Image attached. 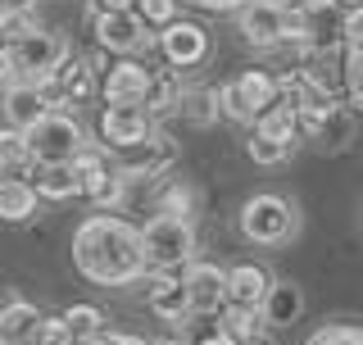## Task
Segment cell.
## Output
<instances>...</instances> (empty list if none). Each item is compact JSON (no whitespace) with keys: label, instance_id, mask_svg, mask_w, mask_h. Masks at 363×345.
Segmentation results:
<instances>
[{"label":"cell","instance_id":"obj_6","mask_svg":"<svg viewBox=\"0 0 363 345\" xmlns=\"http://www.w3.org/2000/svg\"><path fill=\"white\" fill-rule=\"evenodd\" d=\"M9 60H14L18 82H45V77L68 60V45L55 37V32H32L28 41H18L14 50H9Z\"/></svg>","mask_w":363,"mask_h":345},{"label":"cell","instance_id":"obj_8","mask_svg":"<svg viewBox=\"0 0 363 345\" xmlns=\"http://www.w3.org/2000/svg\"><path fill=\"white\" fill-rule=\"evenodd\" d=\"M272 273L264 263H232L227 268V309H250V314H264V300L272 291Z\"/></svg>","mask_w":363,"mask_h":345},{"label":"cell","instance_id":"obj_47","mask_svg":"<svg viewBox=\"0 0 363 345\" xmlns=\"http://www.w3.org/2000/svg\"><path fill=\"white\" fill-rule=\"evenodd\" d=\"M250 345H268V341H264V336H259V341H250Z\"/></svg>","mask_w":363,"mask_h":345},{"label":"cell","instance_id":"obj_37","mask_svg":"<svg viewBox=\"0 0 363 345\" xmlns=\"http://www.w3.org/2000/svg\"><path fill=\"white\" fill-rule=\"evenodd\" d=\"M350 132H354V128H350V119L336 109L332 119H327V128H323V136H318V141H323V146H332V150H336V146H345V141H350Z\"/></svg>","mask_w":363,"mask_h":345},{"label":"cell","instance_id":"obj_23","mask_svg":"<svg viewBox=\"0 0 363 345\" xmlns=\"http://www.w3.org/2000/svg\"><path fill=\"white\" fill-rule=\"evenodd\" d=\"M182 100H186V91H182L177 68H155L150 96H145V114H150V119H164V114L182 109Z\"/></svg>","mask_w":363,"mask_h":345},{"label":"cell","instance_id":"obj_18","mask_svg":"<svg viewBox=\"0 0 363 345\" xmlns=\"http://www.w3.org/2000/svg\"><path fill=\"white\" fill-rule=\"evenodd\" d=\"M41 332H45V314L28 300L0 318V345H41Z\"/></svg>","mask_w":363,"mask_h":345},{"label":"cell","instance_id":"obj_42","mask_svg":"<svg viewBox=\"0 0 363 345\" xmlns=\"http://www.w3.org/2000/svg\"><path fill=\"white\" fill-rule=\"evenodd\" d=\"M18 305H23V295L14 291V286H0V318H5L9 309H18Z\"/></svg>","mask_w":363,"mask_h":345},{"label":"cell","instance_id":"obj_27","mask_svg":"<svg viewBox=\"0 0 363 345\" xmlns=\"http://www.w3.org/2000/svg\"><path fill=\"white\" fill-rule=\"evenodd\" d=\"M123 191H128V172L113 164L109 172H100L96 182H86V187H82V200H91L96 209H113V204L123 200Z\"/></svg>","mask_w":363,"mask_h":345},{"label":"cell","instance_id":"obj_43","mask_svg":"<svg viewBox=\"0 0 363 345\" xmlns=\"http://www.w3.org/2000/svg\"><path fill=\"white\" fill-rule=\"evenodd\" d=\"M37 0H0V14H32Z\"/></svg>","mask_w":363,"mask_h":345},{"label":"cell","instance_id":"obj_20","mask_svg":"<svg viewBox=\"0 0 363 345\" xmlns=\"http://www.w3.org/2000/svg\"><path fill=\"white\" fill-rule=\"evenodd\" d=\"M236 87H241L245 105L255 109V123L264 119L272 105H281V77H272L268 68H245V73L236 77Z\"/></svg>","mask_w":363,"mask_h":345},{"label":"cell","instance_id":"obj_21","mask_svg":"<svg viewBox=\"0 0 363 345\" xmlns=\"http://www.w3.org/2000/svg\"><path fill=\"white\" fill-rule=\"evenodd\" d=\"M304 314V291L295 282H272L264 300V327H291Z\"/></svg>","mask_w":363,"mask_h":345},{"label":"cell","instance_id":"obj_2","mask_svg":"<svg viewBox=\"0 0 363 345\" xmlns=\"http://www.w3.org/2000/svg\"><path fill=\"white\" fill-rule=\"evenodd\" d=\"M141 250H145V268L182 273V268H191V255H196V227H191L186 218L155 214L150 223L141 227Z\"/></svg>","mask_w":363,"mask_h":345},{"label":"cell","instance_id":"obj_13","mask_svg":"<svg viewBox=\"0 0 363 345\" xmlns=\"http://www.w3.org/2000/svg\"><path fill=\"white\" fill-rule=\"evenodd\" d=\"M145 300H150V309L159 318H168V323H186V318H196V309H191V291H186V268H182V273H155Z\"/></svg>","mask_w":363,"mask_h":345},{"label":"cell","instance_id":"obj_24","mask_svg":"<svg viewBox=\"0 0 363 345\" xmlns=\"http://www.w3.org/2000/svg\"><path fill=\"white\" fill-rule=\"evenodd\" d=\"M32 187H37V195H45V200H68V195H82V182H77V168L73 164H37V172H32Z\"/></svg>","mask_w":363,"mask_h":345},{"label":"cell","instance_id":"obj_16","mask_svg":"<svg viewBox=\"0 0 363 345\" xmlns=\"http://www.w3.org/2000/svg\"><path fill=\"white\" fill-rule=\"evenodd\" d=\"M41 87H45V96H50V105H82L91 96V64L77 60V55H68Z\"/></svg>","mask_w":363,"mask_h":345},{"label":"cell","instance_id":"obj_28","mask_svg":"<svg viewBox=\"0 0 363 345\" xmlns=\"http://www.w3.org/2000/svg\"><path fill=\"white\" fill-rule=\"evenodd\" d=\"M218 327L227 336H236L241 345L259 341V327H264V314H250V309H223L218 314Z\"/></svg>","mask_w":363,"mask_h":345},{"label":"cell","instance_id":"obj_15","mask_svg":"<svg viewBox=\"0 0 363 345\" xmlns=\"http://www.w3.org/2000/svg\"><path fill=\"white\" fill-rule=\"evenodd\" d=\"M300 32H304V50H345V14L332 0H318L300 18Z\"/></svg>","mask_w":363,"mask_h":345},{"label":"cell","instance_id":"obj_45","mask_svg":"<svg viewBox=\"0 0 363 345\" xmlns=\"http://www.w3.org/2000/svg\"><path fill=\"white\" fill-rule=\"evenodd\" d=\"M345 60L354 64V68H363V41L359 45H345Z\"/></svg>","mask_w":363,"mask_h":345},{"label":"cell","instance_id":"obj_19","mask_svg":"<svg viewBox=\"0 0 363 345\" xmlns=\"http://www.w3.org/2000/svg\"><path fill=\"white\" fill-rule=\"evenodd\" d=\"M28 172H37L28 132L5 128V132H0V177H5V182H28Z\"/></svg>","mask_w":363,"mask_h":345},{"label":"cell","instance_id":"obj_30","mask_svg":"<svg viewBox=\"0 0 363 345\" xmlns=\"http://www.w3.org/2000/svg\"><path fill=\"white\" fill-rule=\"evenodd\" d=\"M159 214L186 218L191 223V214H196V191H191L186 182H164V191H159Z\"/></svg>","mask_w":363,"mask_h":345},{"label":"cell","instance_id":"obj_35","mask_svg":"<svg viewBox=\"0 0 363 345\" xmlns=\"http://www.w3.org/2000/svg\"><path fill=\"white\" fill-rule=\"evenodd\" d=\"M218 109H223L232 123H255V109L245 105V96H241V87H236V82L218 87Z\"/></svg>","mask_w":363,"mask_h":345},{"label":"cell","instance_id":"obj_39","mask_svg":"<svg viewBox=\"0 0 363 345\" xmlns=\"http://www.w3.org/2000/svg\"><path fill=\"white\" fill-rule=\"evenodd\" d=\"M141 0H96V14H132Z\"/></svg>","mask_w":363,"mask_h":345},{"label":"cell","instance_id":"obj_22","mask_svg":"<svg viewBox=\"0 0 363 345\" xmlns=\"http://www.w3.org/2000/svg\"><path fill=\"white\" fill-rule=\"evenodd\" d=\"M60 318H64V327H68V336H73V345H100V341L109 336L105 314H100L96 305H68Z\"/></svg>","mask_w":363,"mask_h":345},{"label":"cell","instance_id":"obj_36","mask_svg":"<svg viewBox=\"0 0 363 345\" xmlns=\"http://www.w3.org/2000/svg\"><path fill=\"white\" fill-rule=\"evenodd\" d=\"M136 14H141L145 23L168 28V23H177V0H141V5H136Z\"/></svg>","mask_w":363,"mask_h":345},{"label":"cell","instance_id":"obj_40","mask_svg":"<svg viewBox=\"0 0 363 345\" xmlns=\"http://www.w3.org/2000/svg\"><path fill=\"white\" fill-rule=\"evenodd\" d=\"M186 5H196V9H241V5H250V0H186Z\"/></svg>","mask_w":363,"mask_h":345},{"label":"cell","instance_id":"obj_44","mask_svg":"<svg viewBox=\"0 0 363 345\" xmlns=\"http://www.w3.org/2000/svg\"><path fill=\"white\" fill-rule=\"evenodd\" d=\"M14 82V60H9V50H0V87Z\"/></svg>","mask_w":363,"mask_h":345},{"label":"cell","instance_id":"obj_25","mask_svg":"<svg viewBox=\"0 0 363 345\" xmlns=\"http://www.w3.org/2000/svg\"><path fill=\"white\" fill-rule=\"evenodd\" d=\"M32 214H37V187L32 182H0V218L28 223Z\"/></svg>","mask_w":363,"mask_h":345},{"label":"cell","instance_id":"obj_4","mask_svg":"<svg viewBox=\"0 0 363 345\" xmlns=\"http://www.w3.org/2000/svg\"><path fill=\"white\" fill-rule=\"evenodd\" d=\"M295 227H300L295 204H286L281 195H250L241 204V232L255 246H281L295 236Z\"/></svg>","mask_w":363,"mask_h":345},{"label":"cell","instance_id":"obj_3","mask_svg":"<svg viewBox=\"0 0 363 345\" xmlns=\"http://www.w3.org/2000/svg\"><path fill=\"white\" fill-rule=\"evenodd\" d=\"M28 146H32V159H37V164H73V159L86 150V132L73 114L55 109L50 119H41L37 128L28 132Z\"/></svg>","mask_w":363,"mask_h":345},{"label":"cell","instance_id":"obj_9","mask_svg":"<svg viewBox=\"0 0 363 345\" xmlns=\"http://www.w3.org/2000/svg\"><path fill=\"white\" fill-rule=\"evenodd\" d=\"M0 105H5L9 128H18V132H32L41 119H50V114H55L50 96H45V87H41V82H18V77L5 87Z\"/></svg>","mask_w":363,"mask_h":345},{"label":"cell","instance_id":"obj_38","mask_svg":"<svg viewBox=\"0 0 363 345\" xmlns=\"http://www.w3.org/2000/svg\"><path fill=\"white\" fill-rule=\"evenodd\" d=\"M363 41V9H350L345 14V45H359Z\"/></svg>","mask_w":363,"mask_h":345},{"label":"cell","instance_id":"obj_29","mask_svg":"<svg viewBox=\"0 0 363 345\" xmlns=\"http://www.w3.org/2000/svg\"><path fill=\"white\" fill-rule=\"evenodd\" d=\"M245 155L255 159V164H286V159L295 155V146L286 141H277V136H264V132H250V141H245Z\"/></svg>","mask_w":363,"mask_h":345},{"label":"cell","instance_id":"obj_7","mask_svg":"<svg viewBox=\"0 0 363 345\" xmlns=\"http://www.w3.org/2000/svg\"><path fill=\"white\" fill-rule=\"evenodd\" d=\"M100 136L113 150H132V146L155 136V119L145 114V105H105L100 109Z\"/></svg>","mask_w":363,"mask_h":345},{"label":"cell","instance_id":"obj_10","mask_svg":"<svg viewBox=\"0 0 363 345\" xmlns=\"http://www.w3.org/2000/svg\"><path fill=\"white\" fill-rule=\"evenodd\" d=\"M173 164H177V146H173V136H164V132H155L150 141L123 150V159H118V168L128 172V182H136V177L155 182V177H164Z\"/></svg>","mask_w":363,"mask_h":345},{"label":"cell","instance_id":"obj_11","mask_svg":"<svg viewBox=\"0 0 363 345\" xmlns=\"http://www.w3.org/2000/svg\"><path fill=\"white\" fill-rule=\"evenodd\" d=\"M186 291H191L196 318L223 314L227 309V268H218V263H191L186 268Z\"/></svg>","mask_w":363,"mask_h":345},{"label":"cell","instance_id":"obj_32","mask_svg":"<svg viewBox=\"0 0 363 345\" xmlns=\"http://www.w3.org/2000/svg\"><path fill=\"white\" fill-rule=\"evenodd\" d=\"M73 168H77V182L86 187V182H96L100 172H109V168H113V159H109L105 146H86V150L73 159Z\"/></svg>","mask_w":363,"mask_h":345},{"label":"cell","instance_id":"obj_46","mask_svg":"<svg viewBox=\"0 0 363 345\" xmlns=\"http://www.w3.org/2000/svg\"><path fill=\"white\" fill-rule=\"evenodd\" d=\"M340 5H345V14H350V9H363V0H340Z\"/></svg>","mask_w":363,"mask_h":345},{"label":"cell","instance_id":"obj_5","mask_svg":"<svg viewBox=\"0 0 363 345\" xmlns=\"http://www.w3.org/2000/svg\"><path fill=\"white\" fill-rule=\"evenodd\" d=\"M236 28L250 45H304V32H300V18H291L277 0H250V5L236 9Z\"/></svg>","mask_w":363,"mask_h":345},{"label":"cell","instance_id":"obj_33","mask_svg":"<svg viewBox=\"0 0 363 345\" xmlns=\"http://www.w3.org/2000/svg\"><path fill=\"white\" fill-rule=\"evenodd\" d=\"M32 32H41L37 23H32V14H0V50H14Z\"/></svg>","mask_w":363,"mask_h":345},{"label":"cell","instance_id":"obj_14","mask_svg":"<svg viewBox=\"0 0 363 345\" xmlns=\"http://www.w3.org/2000/svg\"><path fill=\"white\" fill-rule=\"evenodd\" d=\"M150 82H155V68L136 64V60H123L105 73V105H145L150 96Z\"/></svg>","mask_w":363,"mask_h":345},{"label":"cell","instance_id":"obj_41","mask_svg":"<svg viewBox=\"0 0 363 345\" xmlns=\"http://www.w3.org/2000/svg\"><path fill=\"white\" fill-rule=\"evenodd\" d=\"M277 5H281V9H286V14H291V18H304V14H309V9L318 5V0H277Z\"/></svg>","mask_w":363,"mask_h":345},{"label":"cell","instance_id":"obj_26","mask_svg":"<svg viewBox=\"0 0 363 345\" xmlns=\"http://www.w3.org/2000/svg\"><path fill=\"white\" fill-rule=\"evenodd\" d=\"M255 132H264V136H277V141H286V146H300V109L295 105H286V100H281V105H272L264 119L255 123Z\"/></svg>","mask_w":363,"mask_h":345},{"label":"cell","instance_id":"obj_1","mask_svg":"<svg viewBox=\"0 0 363 345\" xmlns=\"http://www.w3.org/2000/svg\"><path fill=\"white\" fill-rule=\"evenodd\" d=\"M73 263L96 286H128L145 273L141 232L132 223H123V218L96 214L73 232Z\"/></svg>","mask_w":363,"mask_h":345},{"label":"cell","instance_id":"obj_31","mask_svg":"<svg viewBox=\"0 0 363 345\" xmlns=\"http://www.w3.org/2000/svg\"><path fill=\"white\" fill-rule=\"evenodd\" d=\"M304 345H363V323H327Z\"/></svg>","mask_w":363,"mask_h":345},{"label":"cell","instance_id":"obj_17","mask_svg":"<svg viewBox=\"0 0 363 345\" xmlns=\"http://www.w3.org/2000/svg\"><path fill=\"white\" fill-rule=\"evenodd\" d=\"M150 23H145L141 14H96V41L105 45V50H118V55H128V50H136L145 37H150Z\"/></svg>","mask_w":363,"mask_h":345},{"label":"cell","instance_id":"obj_12","mask_svg":"<svg viewBox=\"0 0 363 345\" xmlns=\"http://www.w3.org/2000/svg\"><path fill=\"white\" fill-rule=\"evenodd\" d=\"M159 50H164V60L173 68H196L204 55H209V37H204L200 23L177 18V23H168V28L159 32Z\"/></svg>","mask_w":363,"mask_h":345},{"label":"cell","instance_id":"obj_34","mask_svg":"<svg viewBox=\"0 0 363 345\" xmlns=\"http://www.w3.org/2000/svg\"><path fill=\"white\" fill-rule=\"evenodd\" d=\"M182 114H186V119H196V123H209L213 114H223V109H218V91H186Z\"/></svg>","mask_w":363,"mask_h":345}]
</instances>
